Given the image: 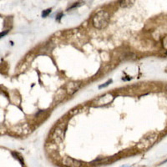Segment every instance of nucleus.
<instances>
[{
	"label": "nucleus",
	"mask_w": 167,
	"mask_h": 167,
	"mask_svg": "<svg viewBox=\"0 0 167 167\" xmlns=\"http://www.w3.org/2000/svg\"><path fill=\"white\" fill-rule=\"evenodd\" d=\"M110 20V14L106 11H99L93 18V24L95 28L102 29L105 28Z\"/></svg>",
	"instance_id": "f257e3e1"
},
{
	"label": "nucleus",
	"mask_w": 167,
	"mask_h": 167,
	"mask_svg": "<svg viewBox=\"0 0 167 167\" xmlns=\"http://www.w3.org/2000/svg\"><path fill=\"white\" fill-rule=\"evenodd\" d=\"M66 125H67V119L64 120L62 123L58 124V125L56 126L54 132L52 134V139L55 141V144H59L63 141L65 129H66Z\"/></svg>",
	"instance_id": "f03ea898"
},
{
	"label": "nucleus",
	"mask_w": 167,
	"mask_h": 167,
	"mask_svg": "<svg viewBox=\"0 0 167 167\" xmlns=\"http://www.w3.org/2000/svg\"><path fill=\"white\" fill-rule=\"evenodd\" d=\"M157 134H150L149 135H146V137H144L143 139L140 140L139 144L137 145V148L139 150H145L147 149L148 147L151 146L153 143L155 142V140L157 139Z\"/></svg>",
	"instance_id": "7ed1b4c3"
},
{
	"label": "nucleus",
	"mask_w": 167,
	"mask_h": 167,
	"mask_svg": "<svg viewBox=\"0 0 167 167\" xmlns=\"http://www.w3.org/2000/svg\"><path fill=\"white\" fill-rule=\"evenodd\" d=\"M62 163L66 167H80L82 165L79 160H75L71 157H64L63 159Z\"/></svg>",
	"instance_id": "20e7f679"
},
{
	"label": "nucleus",
	"mask_w": 167,
	"mask_h": 167,
	"mask_svg": "<svg viewBox=\"0 0 167 167\" xmlns=\"http://www.w3.org/2000/svg\"><path fill=\"white\" fill-rule=\"evenodd\" d=\"M113 99V96L112 95H105L104 96H102L100 97L99 99H98V103H99V104H106L110 102H111V100Z\"/></svg>",
	"instance_id": "39448f33"
},
{
	"label": "nucleus",
	"mask_w": 167,
	"mask_h": 167,
	"mask_svg": "<svg viewBox=\"0 0 167 167\" xmlns=\"http://www.w3.org/2000/svg\"><path fill=\"white\" fill-rule=\"evenodd\" d=\"M79 87H77L76 83H70L69 84V87H68V93L70 95H73L75 92H76Z\"/></svg>",
	"instance_id": "423d86ee"
},
{
	"label": "nucleus",
	"mask_w": 167,
	"mask_h": 167,
	"mask_svg": "<svg viewBox=\"0 0 167 167\" xmlns=\"http://www.w3.org/2000/svg\"><path fill=\"white\" fill-rule=\"evenodd\" d=\"M134 1H121L120 2V5L122 7H130V5H132Z\"/></svg>",
	"instance_id": "0eeeda50"
},
{
	"label": "nucleus",
	"mask_w": 167,
	"mask_h": 167,
	"mask_svg": "<svg viewBox=\"0 0 167 167\" xmlns=\"http://www.w3.org/2000/svg\"><path fill=\"white\" fill-rule=\"evenodd\" d=\"M50 12H51V9H47V10H45V11H43V12L42 13V16H43V18H45V17H47V16L50 14Z\"/></svg>",
	"instance_id": "6e6552de"
},
{
	"label": "nucleus",
	"mask_w": 167,
	"mask_h": 167,
	"mask_svg": "<svg viewBox=\"0 0 167 167\" xmlns=\"http://www.w3.org/2000/svg\"><path fill=\"white\" fill-rule=\"evenodd\" d=\"M110 83H112L111 79H110V80H109L108 82H106V83L104 84H102V85H100V86H99V89H101V88H104V87H106V86H108V85H109V84H110Z\"/></svg>",
	"instance_id": "1a4fd4ad"
},
{
	"label": "nucleus",
	"mask_w": 167,
	"mask_h": 167,
	"mask_svg": "<svg viewBox=\"0 0 167 167\" xmlns=\"http://www.w3.org/2000/svg\"><path fill=\"white\" fill-rule=\"evenodd\" d=\"M8 34V31H5V32H2V33H0V38H2V37H3V36H5V35Z\"/></svg>",
	"instance_id": "9d476101"
},
{
	"label": "nucleus",
	"mask_w": 167,
	"mask_h": 167,
	"mask_svg": "<svg viewBox=\"0 0 167 167\" xmlns=\"http://www.w3.org/2000/svg\"><path fill=\"white\" fill-rule=\"evenodd\" d=\"M62 15H63L62 14H59V16H58V18H57V19H58V20H59V19H61V17H62Z\"/></svg>",
	"instance_id": "9b49d317"
}]
</instances>
